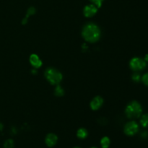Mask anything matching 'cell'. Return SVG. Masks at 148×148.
I'll return each instance as SVG.
<instances>
[{"label":"cell","mask_w":148,"mask_h":148,"mask_svg":"<svg viewBox=\"0 0 148 148\" xmlns=\"http://www.w3.org/2000/svg\"><path fill=\"white\" fill-rule=\"evenodd\" d=\"M82 36L86 41L89 43H95L101 38V30L97 25L88 23L84 26Z\"/></svg>","instance_id":"6da1fadb"},{"label":"cell","mask_w":148,"mask_h":148,"mask_svg":"<svg viewBox=\"0 0 148 148\" xmlns=\"http://www.w3.org/2000/svg\"><path fill=\"white\" fill-rule=\"evenodd\" d=\"M143 108L137 101H132L126 107L125 114L129 119H137L142 115Z\"/></svg>","instance_id":"7a4b0ae2"},{"label":"cell","mask_w":148,"mask_h":148,"mask_svg":"<svg viewBox=\"0 0 148 148\" xmlns=\"http://www.w3.org/2000/svg\"><path fill=\"white\" fill-rule=\"evenodd\" d=\"M44 75L46 79L51 85H59L62 82V78H63L62 73L54 68L46 69L44 72Z\"/></svg>","instance_id":"3957f363"},{"label":"cell","mask_w":148,"mask_h":148,"mask_svg":"<svg viewBox=\"0 0 148 148\" xmlns=\"http://www.w3.org/2000/svg\"><path fill=\"white\" fill-rule=\"evenodd\" d=\"M130 66L133 71H142L145 68L146 62L143 59L138 57H134L131 59L130 62Z\"/></svg>","instance_id":"277c9868"},{"label":"cell","mask_w":148,"mask_h":148,"mask_svg":"<svg viewBox=\"0 0 148 148\" xmlns=\"http://www.w3.org/2000/svg\"><path fill=\"white\" fill-rule=\"evenodd\" d=\"M139 125L134 121H130L127 123L124 128V132L127 136H134L138 132Z\"/></svg>","instance_id":"5b68a950"},{"label":"cell","mask_w":148,"mask_h":148,"mask_svg":"<svg viewBox=\"0 0 148 148\" xmlns=\"http://www.w3.org/2000/svg\"><path fill=\"white\" fill-rule=\"evenodd\" d=\"M98 12V7L94 4H89L85 6L84 8L83 13L84 15L87 17H90L95 15Z\"/></svg>","instance_id":"8992f818"},{"label":"cell","mask_w":148,"mask_h":148,"mask_svg":"<svg viewBox=\"0 0 148 148\" xmlns=\"http://www.w3.org/2000/svg\"><path fill=\"white\" fill-rule=\"evenodd\" d=\"M57 136L55 134H53V133H50V134H47V136L45 138V143L49 147H52L56 145V144L57 143Z\"/></svg>","instance_id":"52a82bcc"},{"label":"cell","mask_w":148,"mask_h":148,"mask_svg":"<svg viewBox=\"0 0 148 148\" xmlns=\"http://www.w3.org/2000/svg\"><path fill=\"white\" fill-rule=\"evenodd\" d=\"M103 103V99L101 96H96L90 102V108L93 111L98 110Z\"/></svg>","instance_id":"ba28073f"},{"label":"cell","mask_w":148,"mask_h":148,"mask_svg":"<svg viewBox=\"0 0 148 148\" xmlns=\"http://www.w3.org/2000/svg\"><path fill=\"white\" fill-rule=\"evenodd\" d=\"M30 62L32 66H34L35 68H39L42 66V62L38 55L32 54L30 56Z\"/></svg>","instance_id":"9c48e42d"},{"label":"cell","mask_w":148,"mask_h":148,"mask_svg":"<svg viewBox=\"0 0 148 148\" xmlns=\"http://www.w3.org/2000/svg\"><path fill=\"white\" fill-rule=\"evenodd\" d=\"M88 135V133L87 130L84 128H80L77 130V136L79 139H85Z\"/></svg>","instance_id":"30bf717a"},{"label":"cell","mask_w":148,"mask_h":148,"mask_svg":"<svg viewBox=\"0 0 148 148\" xmlns=\"http://www.w3.org/2000/svg\"><path fill=\"white\" fill-rule=\"evenodd\" d=\"M111 144V140L108 137H104L101 140V145L102 148H108Z\"/></svg>","instance_id":"8fae6325"},{"label":"cell","mask_w":148,"mask_h":148,"mask_svg":"<svg viewBox=\"0 0 148 148\" xmlns=\"http://www.w3.org/2000/svg\"><path fill=\"white\" fill-rule=\"evenodd\" d=\"M54 94H55V95H56V96L62 97V96H63L64 94V91L63 88H62L60 85H56V88H55Z\"/></svg>","instance_id":"7c38bea8"},{"label":"cell","mask_w":148,"mask_h":148,"mask_svg":"<svg viewBox=\"0 0 148 148\" xmlns=\"http://www.w3.org/2000/svg\"><path fill=\"white\" fill-rule=\"evenodd\" d=\"M140 124L143 127H148V114H144L141 117L140 119Z\"/></svg>","instance_id":"4fadbf2b"},{"label":"cell","mask_w":148,"mask_h":148,"mask_svg":"<svg viewBox=\"0 0 148 148\" xmlns=\"http://www.w3.org/2000/svg\"><path fill=\"white\" fill-rule=\"evenodd\" d=\"M4 148H14V142L12 140H7L4 143Z\"/></svg>","instance_id":"5bb4252c"},{"label":"cell","mask_w":148,"mask_h":148,"mask_svg":"<svg viewBox=\"0 0 148 148\" xmlns=\"http://www.w3.org/2000/svg\"><path fill=\"white\" fill-rule=\"evenodd\" d=\"M35 12H36V9L34 8V7H30V8L27 10V14H26V17L25 18H28L29 17H30V15H32V14H35Z\"/></svg>","instance_id":"9a60e30c"},{"label":"cell","mask_w":148,"mask_h":148,"mask_svg":"<svg viewBox=\"0 0 148 148\" xmlns=\"http://www.w3.org/2000/svg\"><path fill=\"white\" fill-rule=\"evenodd\" d=\"M90 1H92V4L96 6L97 7H101L103 0H90Z\"/></svg>","instance_id":"2e32d148"},{"label":"cell","mask_w":148,"mask_h":148,"mask_svg":"<svg viewBox=\"0 0 148 148\" xmlns=\"http://www.w3.org/2000/svg\"><path fill=\"white\" fill-rule=\"evenodd\" d=\"M132 79H133V81H134V82H140V79H141V77H140V74H138V73L133 74Z\"/></svg>","instance_id":"e0dca14e"},{"label":"cell","mask_w":148,"mask_h":148,"mask_svg":"<svg viewBox=\"0 0 148 148\" xmlns=\"http://www.w3.org/2000/svg\"><path fill=\"white\" fill-rule=\"evenodd\" d=\"M142 81H143L145 85L148 86V73L145 74L143 75V77H142Z\"/></svg>","instance_id":"ac0fdd59"},{"label":"cell","mask_w":148,"mask_h":148,"mask_svg":"<svg viewBox=\"0 0 148 148\" xmlns=\"http://www.w3.org/2000/svg\"><path fill=\"white\" fill-rule=\"evenodd\" d=\"M144 60L145 61V62H148V54H146L145 55V59H144Z\"/></svg>","instance_id":"d6986e66"},{"label":"cell","mask_w":148,"mask_h":148,"mask_svg":"<svg viewBox=\"0 0 148 148\" xmlns=\"http://www.w3.org/2000/svg\"><path fill=\"white\" fill-rule=\"evenodd\" d=\"M90 148H98V147H90Z\"/></svg>","instance_id":"ffe728a7"},{"label":"cell","mask_w":148,"mask_h":148,"mask_svg":"<svg viewBox=\"0 0 148 148\" xmlns=\"http://www.w3.org/2000/svg\"><path fill=\"white\" fill-rule=\"evenodd\" d=\"M74 148H80V147H74Z\"/></svg>","instance_id":"44dd1931"}]
</instances>
